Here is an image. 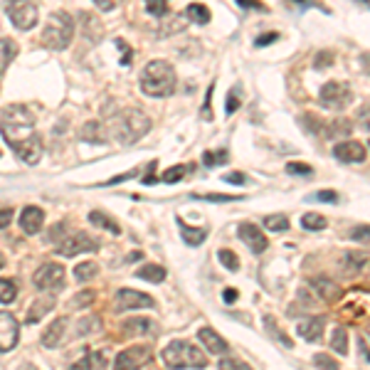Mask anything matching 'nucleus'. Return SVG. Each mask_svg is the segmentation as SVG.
<instances>
[{
	"label": "nucleus",
	"instance_id": "obj_8",
	"mask_svg": "<svg viewBox=\"0 0 370 370\" xmlns=\"http://www.w3.org/2000/svg\"><path fill=\"white\" fill-rule=\"evenodd\" d=\"M97 250H99V242L92 240L84 232H72L57 242V255L60 257H77L82 255V252H97Z\"/></svg>",
	"mask_w": 370,
	"mask_h": 370
},
{
	"label": "nucleus",
	"instance_id": "obj_18",
	"mask_svg": "<svg viewBox=\"0 0 370 370\" xmlns=\"http://www.w3.org/2000/svg\"><path fill=\"white\" fill-rule=\"evenodd\" d=\"M198 338H200V343L210 351V353H215V355L227 353V341H225L218 331H213L210 326H202L200 331H198Z\"/></svg>",
	"mask_w": 370,
	"mask_h": 370
},
{
	"label": "nucleus",
	"instance_id": "obj_42",
	"mask_svg": "<svg viewBox=\"0 0 370 370\" xmlns=\"http://www.w3.org/2000/svg\"><path fill=\"white\" fill-rule=\"evenodd\" d=\"M314 363L319 365L321 370H338V363L331 358V355H323V353L314 355Z\"/></svg>",
	"mask_w": 370,
	"mask_h": 370
},
{
	"label": "nucleus",
	"instance_id": "obj_40",
	"mask_svg": "<svg viewBox=\"0 0 370 370\" xmlns=\"http://www.w3.org/2000/svg\"><path fill=\"white\" fill-rule=\"evenodd\" d=\"M146 8H148V13H151V15L161 17V15H166V13H168V0H146Z\"/></svg>",
	"mask_w": 370,
	"mask_h": 370
},
{
	"label": "nucleus",
	"instance_id": "obj_28",
	"mask_svg": "<svg viewBox=\"0 0 370 370\" xmlns=\"http://www.w3.org/2000/svg\"><path fill=\"white\" fill-rule=\"evenodd\" d=\"M89 223L92 225H97V227H102V230H109L111 234H119L121 232V227L114 223V220L109 218V215H104V213H99V210H94V213H89Z\"/></svg>",
	"mask_w": 370,
	"mask_h": 370
},
{
	"label": "nucleus",
	"instance_id": "obj_25",
	"mask_svg": "<svg viewBox=\"0 0 370 370\" xmlns=\"http://www.w3.org/2000/svg\"><path fill=\"white\" fill-rule=\"evenodd\" d=\"M136 277L138 279H146L151 284H161L166 279V269L161 264H143L141 269H136Z\"/></svg>",
	"mask_w": 370,
	"mask_h": 370
},
{
	"label": "nucleus",
	"instance_id": "obj_10",
	"mask_svg": "<svg viewBox=\"0 0 370 370\" xmlns=\"http://www.w3.org/2000/svg\"><path fill=\"white\" fill-rule=\"evenodd\" d=\"M151 358V348L148 346H131V348L121 351L114 360V370H141Z\"/></svg>",
	"mask_w": 370,
	"mask_h": 370
},
{
	"label": "nucleus",
	"instance_id": "obj_12",
	"mask_svg": "<svg viewBox=\"0 0 370 370\" xmlns=\"http://www.w3.org/2000/svg\"><path fill=\"white\" fill-rule=\"evenodd\" d=\"M20 341V323L13 314L8 311H0V351L8 353L13 351Z\"/></svg>",
	"mask_w": 370,
	"mask_h": 370
},
{
	"label": "nucleus",
	"instance_id": "obj_4",
	"mask_svg": "<svg viewBox=\"0 0 370 370\" xmlns=\"http://www.w3.org/2000/svg\"><path fill=\"white\" fill-rule=\"evenodd\" d=\"M161 358H163L166 368H170V370H185V368L202 370L207 365L205 353H202L195 343H191V341L168 343V346L163 348V353H161Z\"/></svg>",
	"mask_w": 370,
	"mask_h": 370
},
{
	"label": "nucleus",
	"instance_id": "obj_22",
	"mask_svg": "<svg viewBox=\"0 0 370 370\" xmlns=\"http://www.w3.org/2000/svg\"><path fill=\"white\" fill-rule=\"evenodd\" d=\"M70 370H106V358L104 353H87L77 363H72Z\"/></svg>",
	"mask_w": 370,
	"mask_h": 370
},
{
	"label": "nucleus",
	"instance_id": "obj_36",
	"mask_svg": "<svg viewBox=\"0 0 370 370\" xmlns=\"http://www.w3.org/2000/svg\"><path fill=\"white\" fill-rule=\"evenodd\" d=\"M218 259L225 264V269H230V272H237L240 269V259H237V255L230 250H220L218 252Z\"/></svg>",
	"mask_w": 370,
	"mask_h": 370
},
{
	"label": "nucleus",
	"instance_id": "obj_21",
	"mask_svg": "<svg viewBox=\"0 0 370 370\" xmlns=\"http://www.w3.org/2000/svg\"><path fill=\"white\" fill-rule=\"evenodd\" d=\"M17 57V42L13 38H3L0 40V74L10 67V62Z\"/></svg>",
	"mask_w": 370,
	"mask_h": 370
},
{
	"label": "nucleus",
	"instance_id": "obj_14",
	"mask_svg": "<svg viewBox=\"0 0 370 370\" xmlns=\"http://www.w3.org/2000/svg\"><path fill=\"white\" fill-rule=\"evenodd\" d=\"M333 156L341 161V163H363L368 151L360 141H343L338 146H333Z\"/></svg>",
	"mask_w": 370,
	"mask_h": 370
},
{
	"label": "nucleus",
	"instance_id": "obj_17",
	"mask_svg": "<svg viewBox=\"0 0 370 370\" xmlns=\"http://www.w3.org/2000/svg\"><path fill=\"white\" fill-rule=\"evenodd\" d=\"M15 156L20 158L22 163L38 166L40 158H42V141H40V136H33L30 141L20 143V146L15 148Z\"/></svg>",
	"mask_w": 370,
	"mask_h": 370
},
{
	"label": "nucleus",
	"instance_id": "obj_1",
	"mask_svg": "<svg viewBox=\"0 0 370 370\" xmlns=\"http://www.w3.org/2000/svg\"><path fill=\"white\" fill-rule=\"evenodd\" d=\"M0 134L3 138L8 141V146L15 151L20 143L30 141L35 134V116L28 106H22V104H13L3 111V119H0Z\"/></svg>",
	"mask_w": 370,
	"mask_h": 370
},
{
	"label": "nucleus",
	"instance_id": "obj_32",
	"mask_svg": "<svg viewBox=\"0 0 370 370\" xmlns=\"http://www.w3.org/2000/svg\"><path fill=\"white\" fill-rule=\"evenodd\" d=\"M17 296V287L13 279H0V304H10Z\"/></svg>",
	"mask_w": 370,
	"mask_h": 370
},
{
	"label": "nucleus",
	"instance_id": "obj_55",
	"mask_svg": "<svg viewBox=\"0 0 370 370\" xmlns=\"http://www.w3.org/2000/svg\"><path fill=\"white\" fill-rule=\"evenodd\" d=\"M245 175H242V173H227V175H225V183H245Z\"/></svg>",
	"mask_w": 370,
	"mask_h": 370
},
{
	"label": "nucleus",
	"instance_id": "obj_9",
	"mask_svg": "<svg viewBox=\"0 0 370 370\" xmlns=\"http://www.w3.org/2000/svg\"><path fill=\"white\" fill-rule=\"evenodd\" d=\"M321 104L326 109H346L351 102H353V92H351L348 84L341 82H326L321 87V94H319Z\"/></svg>",
	"mask_w": 370,
	"mask_h": 370
},
{
	"label": "nucleus",
	"instance_id": "obj_50",
	"mask_svg": "<svg viewBox=\"0 0 370 370\" xmlns=\"http://www.w3.org/2000/svg\"><path fill=\"white\" fill-rule=\"evenodd\" d=\"M314 200H319V202H336V200H338V193H333V191H321V193H316Z\"/></svg>",
	"mask_w": 370,
	"mask_h": 370
},
{
	"label": "nucleus",
	"instance_id": "obj_34",
	"mask_svg": "<svg viewBox=\"0 0 370 370\" xmlns=\"http://www.w3.org/2000/svg\"><path fill=\"white\" fill-rule=\"evenodd\" d=\"M264 227L272 230V232H284V230L289 227L287 215H267V218H264Z\"/></svg>",
	"mask_w": 370,
	"mask_h": 370
},
{
	"label": "nucleus",
	"instance_id": "obj_30",
	"mask_svg": "<svg viewBox=\"0 0 370 370\" xmlns=\"http://www.w3.org/2000/svg\"><path fill=\"white\" fill-rule=\"evenodd\" d=\"M151 323L148 319H131V321H124V333L126 336H134V333H148L151 331Z\"/></svg>",
	"mask_w": 370,
	"mask_h": 370
},
{
	"label": "nucleus",
	"instance_id": "obj_23",
	"mask_svg": "<svg viewBox=\"0 0 370 370\" xmlns=\"http://www.w3.org/2000/svg\"><path fill=\"white\" fill-rule=\"evenodd\" d=\"M52 309H55V299H52V296L33 301V306H30V311H28V323H38L40 319H45Z\"/></svg>",
	"mask_w": 370,
	"mask_h": 370
},
{
	"label": "nucleus",
	"instance_id": "obj_5",
	"mask_svg": "<svg viewBox=\"0 0 370 370\" xmlns=\"http://www.w3.org/2000/svg\"><path fill=\"white\" fill-rule=\"evenodd\" d=\"M72 38H74V20H72L70 13H52L45 22L42 30V42L47 45L49 49H65L70 47Z\"/></svg>",
	"mask_w": 370,
	"mask_h": 370
},
{
	"label": "nucleus",
	"instance_id": "obj_49",
	"mask_svg": "<svg viewBox=\"0 0 370 370\" xmlns=\"http://www.w3.org/2000/svg\"><path fill=\"white\" fill-rule=\"evenodd\" d=\"M210 104H213V87L207 89L205 106H202V119H205V121H213V109H210Z\"/></svg>",
	"mask_w": 370,
	"mask_h": 370
},
{
	"label": "nucleus",
	"instance_id": "obj_38",
	"mask_svg": "<svg viewBox=\"0 0 370 370\" xmlns=\"http://www.w3.org/2000/svg\"><path fill=\"white\" fill-rule=\"evenodd\" d=\"M346 262H351V269L353 272H360L365 267V262H368V255H360V252H346Z\"/></svg>",
	"mask_w": 370,
	"mask_h": 370
},
{
	"label": "nucleus",
	"instance_id": "obj_51",
	"mask_svg": "<svg viewBox=\"0 0 370 370\" xmlns=\"http://www.w3.org/2000/svg\"><path fill=\"white\" fill-rule=\"evenodd\" d=\"M134 175H138V170L134 168V170H129V173H121V175H116V178H111V180H106L104 185H116V183H124V180H131Z\"/></svg>",
	"mask_w": 370,
	"mask_h": 370
},
{
	"label": "nucleus",
	"instance_id": "obj_57",
	"mask_svg": "<svg viewBox=\"0 0 370 370\" xmlns=\"http://www.w3.org/2000/svg\"><path fill=\"white\" fill-rule=\"evenodd\" d=\"M223 296H225V301H227V304H232V301L237 299V291H234V289H227Z\"/></svg>",
	"mask_w": 370,
	"mask_h": 370
},
{
	"label": "nucleus",
	"instance_id": "obj_48",
	"mask_svg": "<svg viewBox=\"0 0 370 370\" xmlns=\"http://www.w3.org/2000/svg\"><path fill=\"white\" fill-rule=\"evenodd\" d=\"M202 198V200L207 202H232V200H240V195H218V193H213V195H198Z\"/></svg>",
	"mask_w": 370,
	"mask_h": 370
},
{
	"label": "nucleus",
	"instance_id": "obj_43",
	"mask_svg": "<svg viewBox=\"0 0 370 370\" xmlns=\"http://www.w3.org/2000/svg\"><path fill=\"white\" fill-rule=\"evenodd\" d=\"M240 89H232V94L227 97V114H234V111L240 109Z\"/></svg>",
	"mask_w": 370,
	"mask_h": 370
},
{
	"label": "nucleus",
	"instance_id": "obj_53",
	"mask_svg": "<svg viewBox=\"0 0 370 370\" xmlns=\"http://www.w3.org/2000/svg\"><path fill=\"white\" fill-rule=\"evenodd\" d=\"M94 3H97L99 8H102V10H116V8H119V3L121 0H94Z\"/></svg>",
	"mask_w": 370,
	"mask_h": 370
},
{
	"label": "nucleus",
	"instance_id": "obj_11",
	"mask_svg": "<svg viewBox=\"0 0 370 370\" xmlns=\"http://www.w3.org/2000/svg\"><path fill=\"white\" fill-rule=\"evenodd\" d=\"M114 306H116V311L153 309L156 301H153V296L141 294V291H134V289H121V291H116V296H114Z\"/></svg>",
	"mask_w": 370,
	"mask_h": 370
},
{
	"label": "nucleus",
	"instance_id": "obj_6",
	"mask_svg": "<svg viewBox=\"0 0 370 370\" xmlns=\"http://www.w3.org/2000/svg\"><path fill=\"white\" fill-rule=\"evenodd\" d=\"M6 13L13 25H15L17 30H22V33L33 30L40 17L35 0H6Z\"/></svg>",
	"mask_w": 370,
	"mask_h": 370
},
{
	"label": "nucleus",
	"instance_id": "obj_37",
	"mask_svg": "<svg viewBox=\"0 0 370 370\" xmlns=\"http://www.w3.org/2000/svg\"><path fill=\"white\" fill-rule=\"evenodd\" d=\"M227 161V151H207L205 156H202V163L207 166V168H215V166H220V163H225Z\"/></svg>",
	"mask_w": 370,
	"mask_h": 370
},
{
	"label": "nucleus",
	"instance_id": "obj_27",
	"mask_svg": "<svg viewBox=\"0 0 370 370\" xmlns=\"http://www.w3.org/2000/svg\"><path fill=\"white\" fill-rule=\"evenodd\" d=\"M185 15H188V20L195 22V25H207L210 22V10L202 3H191V6L185 8Z\"/></svg>",
	"mask_w": 370,
	"mask_h": 370
},
{
	"label": "nucleus",
	"instance_id": "obj_31",
	"mask_svg": "<svg viewBox=\"0 0 370 370\" xmlns=\"http://www.w3.org/2000/svg\"><path fill=\"white\" fill-rule=\"evenodd\" d=\"M97 274H99L97 262H84V264H77V269H74V277L79 279V282H89V279H94Z\"/></svg>",
	"mask_w": 370,
	"mask_h": 370
},
{
	"label": "nucleus",
	"instance_id": "obj_41",
	"mask_svg": "<svg viewBox=\"0 0 370 370\" xmlns=\"http://www.w3.org/2000/svg\"><path fill=\"white\" fill-rule=\"evenodd\" d=\"M218 368L220 370H252L245 360H237V358H223L218 363Z\"/></svg>",
	"mask_w": 370,
	"mask_h": 370
},
{
	"label": "nucleus",
	"instance_id": "obj_46",
	"mask_svg": "<svg viewBox=\"0 0 370 370\" xmlns=\"http://www.w3.org/2000/svg\"><path fill=\"white\" fill-rule=\"evenodd\" d=\"M94 301V291H87V294H77L74 299H72V306H77V309H82V306H89Z\"/></svg>",
	"mask_w": 370,
	"mask_h": 370
},
{
	"label": "nucleus",
	"instance_id": "obj_45",
	"mask_svg": "<svg viewBox=\"0 0 370 370\" xmlns=\"http://www.w3.org/2000/svg\"><path fill=\"white\" fill-rule=\"evenodd\" d=\"M311 170H314V168H311L309 163H296V161H294V163H289V166H287V173H291V175H299V173L309 175Z\"/></svg>",
	"mask_w": 370,
	"mask_h": 370
},
{
	"label": "nucleus",
	"instance_id": "obj_15",
	"mask_svg": "<svg viewBox=\"0 0 370 370\" xmlns=\"http://www.w3.org/2000/svg\"><path fill=\"white\" fill-rule=\"evenodd\" d=\"M323 328H326V321H323L321 316H309V319H301L296 323V331L304 341L309 343H319L323 338Z\"/></svg>",
	"mask_w": 370,
	"mask_h": 370
},
{
	"label": "nucleus",
	"instance_id": "obj_33",
	"mask_svg": "<svg viewBox=\"0 0 370 370\" xmlns=\"http://www.w3.org/2000/svg\"><path fill=\"white\" fill-rule=\"evenodd\" d=\"M301 225H304L306 230H311V232H316V230L326 227V218L319 213H306L304 218H301Z\"/></svg>",
	"mask_w": 370,
	"mask_h": 370
},
{
	"label": "nucleus",
	"instance_id": "obj_58",
	"mask_svg": "<svg viewBox=\"0 0 370 370\" xmlns=\"http://www.w3.org/2000/svg\"><path fill=\"white\" fill-rule=\"evenodd\" d=\"M360 237H363V240H365V237H368V227L355 230V232H353V240H360Z\"/></svg>",
	"mask_w": 370,
	"mask_h": 370
},
{
	"label": "nucleus",
	"instance_id": "obj_35",
	"mask_svg": "<svg viewBox=\"0 0 370 370\" xmlns=\"http://www.w3.org/2000/svg\"><path fill=\"white\" fill-rule=\"evenodd\" d=\"M185 173H188V166H173V168L161 173V180H163V183H178V180H183Z\"/></svg>",
	"mask_w": 370,
	"mask_h": 370
},
{
	"label": "nucleus",
	"instance_id": "obj_16",
	"mask_svg": "<svg viewBox=\"0 0 370 370\" xmlns=\"http://www.w3.org/2000/svg\"><path fill=\"white\" fill-rule=\"evenodd\" d=\"M45 225V213L42 207L38 205H28L25 210L20 213V227L25 234H38Z\"/></svg>",
	"mask_w": 370,
	"mask_h": 370
},
{
	"label": "nucleus",
	"instance_id": "obj_3",
	"mask_svg": "<svg viewBox=\"0 0 370 370\" xmlns=\"http://www.w3.org/2000/svg\"><path fill=\"white\" fill-rule=\"evenodd\" d=\"M151 129V119H148L143 111L138 109H124L114 116V124H111V131H114V138L124 146H131L136 143L138 138H143Z\"/></svg>",
	"mask_w": 370,
	"mask_h": 370
},
{
	"label": "nucleus",
	"instance_id": "obj_52",
	"mask_svg": "<svg viewBox=\"0 0 370 370\" xmlns=\"http://www.w3.org/2000/svg\"><path fill=\"white\" fill-rule=\"evenodd\" d=\"M10 220H13V210H10V207H0V230L8 227V225H10Z\"/></svg>",
	"mask_w": 370,
	"mask_h": 370
},
{
	"label": "nucleus",
	"instance_id": "obj_59",
	"mask_svg": "<svg viewBox=\"0 0 370 370\" xmlns=\"http://www.w3.org/2000/svg\"><path fill=\"white\" fill-rule=\"evenodd\" d=\"M3 267H6V257L0 255V269H3Z\"/></svg>",
	"mask_w": 370,
	"mask_h": 370
},
{
	"label": "nucleus",
	"instance_id": "obj_20",
	"mask_svg": "<svg viewBox=\"0 0 370 370\" xmlns=\"http://www.w3.org/2000/svg\"><path fill=\"white\" fill-rule=\"evenodd\" d=\"M65 326H67V319H55V321L49 323L42 333V343L47 348H57L62 343V336H65Z\"/></svg>",
	"mask_w": 370,
	"mask_h": 370
},
{
	"label": "nucleus",
	"instance_id": "obj_47",
	"mask_svg": "<svg viewBox=\"0 0 370 370\" xmlns=\"http://www.w3.org/2000/svg\"><path fill=\"white\" fill-rule=\"evenodd\" d=\"M267 328H269V331H272V333H274V336H277V338H279V341H282V343H284V346H287V348H291V346H294V343L289 341V338H287V336H284V333H279V331H277V326H274V319H272V316H267Z\"/></svg>",
	"mask_w": 370,
	"mask_h": 370
},
{
	"label": "nucleus",
	"instance_id": "obj_54",
	"mask_svg": "<svg viewBox=\"0 0 370 370\" xmlns=\"http://www.w3.org/2000/svg\"><path fill=\"white\" fill-rule=\"evenodd\" d=\"M331 60H333L331 52H326V55H319V57H316V67H319V70H323V65H331Z\"/></svg>",
	"mask_w": 370,
	"mask_h": 370
},
{
	"label": "nucleus",
	"instance_id": "obj_19",
	"mask_svg": "<svg viewBox=\"0 0 370 370\" xmlns=\"http://www.w3.org/2000/svg\"><path fill=\"white\" fill-rule=\"evenodd\" d=\"M311 287L316 289V294L321 296L323 301H328V304H336L338 299H341V284H336V282H331V279H314V284Z\"/></svg>",
	"mask_w": 370,
	"mask_h": 370
},
{
	"label": "nucleus",
	"instance_id": "obj_2",
	"mask_svg": "<svg viewBox=\"0 0 370 370\" xmlns=\"http://www.w3.org/2000/svg\"><path fill=\"white\" fill-rule=\"evenodd\" d=\"M141 89L148 97H170L175 92V70L163 60H153L141 74Z\"/></svg>",
	"mask_w": 370,
	"mask_h": 370
},
{
	"label": "nucleus",
	"instance_id": "obj_39",
	"mask_svg": "<svg viewBox=\"0 0 370 370\" xmlns=\"http://www.w3.org/2000/svg\"><path fill=\"white\" fill-rule=\"evenodd\" d=\"M351 131H353V126L348 124V121H333L331 129L326 131L328 136H348Z\"/></svg>",
	"mask_w": 370,
	"mask_h": 370
},
{
	"label": "nucleus",
	"instance_id": "obj_7",
	"mask_svg": "<svg viewBox=\"0 0 370 370\" xmlns=\"http://www.w3.org/2000/svg\"><path fill=\"white\" fill-rule=\"evenodd\" d=\"M35 287L40 289V291H60V289H65L67 284V272L62 264H55V262H45L42 267L35 272L33 277Z\"/></svg>",
	"mask_w": 370,
	"mask_h": 370
},
{
	"label": "nucleus",
	"instance_id": "obj_13",
	"mask_svg": "<svg viewBox=\"0 0 370 370\" xmlns=\"http://www.w3.org/2000/svg\"><path fill=\"white\" fill-rule=\"evenodd\" d=\"M237 234H240V240L245 242L255 255H262V252L267 250V245H269L267 237H264V232L252 223H242L240 227H237Z\"/></svg>",
	"mask_w": 370,
	"mask_h": 370
},
{
	"label": "nucleus",
	"instance_id": "obj_56",
	"mask_svg": "<svg viewBox=\"0 0 370 370\" xmlns=\"http://www.w3.org/2000/svg\"><path fill=\"white\" fill-rule=\"evenodd\" d=\"M277 38H279L277 33H269V35H264V38H259V40H257V47H264V45L274 42V40H277Z\"/></svg>",
	"mask_w": 370,
	"mask_h": 370
},
{
	"label": "nucleus",
	"instance_id": "obj_44",
	"mask_svg": "<svg viewBox=\"0 0 370 370\" xmlns=\"http://www.w3.org/2000/svg\"><path fill=\"white\" fill-rule=\"evenodd\" d=\"M237 6L245 8V10H262V13H267V6H264V3H259V0H237Z\"/></svg>",
	"mask_w": 370,
	"mask_h": 370
},
{
	"label": "nucleus",
	"instance_id": "obj_29",
	"mask_svg": "<svg viewBox=\"0 0 370 370\" xmlns=\"http://www.w3.org/2000/svg\"><path fill=\"white\" fill-rule=\"evenodd\" d=\"M331 348L336 351V353H341V355H346V353H348V333H346V328H341V326H338L336 331H333Z\"/></svg>",
	"mask_w": 370,
	"mask_h": 370
},
{
	"label": "nucleus",
	"instance_id": "obj_26",
	"mask_svg": "<svg viewBox=\"0 0 370 370\" xmlns=\"http://www.w3.org/2000/svg\"><path fill=\"white\" fill-rule=\"evenodd\" d=\"M82 138L87 143H104L106 141V134H104V126L102 124H97V121H89V124H84V129H82Z\"/></svg>",
	"mask_w": 370,
	"mask_h": 370
},
{
	"label": "nucleus",
	"instance_id": "obj_24",
	"mask_svg": "<svg viewBox=\"0 0 370 370\" xmlns=\"http://www.w3.org/2000/svg\"><path fill=\"white\" fill-rule=\"evenodd\" d=\"M180 234H183L185 245L198 247V245H202V242H205L207 230H205V227H191V225L180 223Z\"/></svg>",
	"mask_w": 370,
	"mask_h": 370
}]
</instances>
